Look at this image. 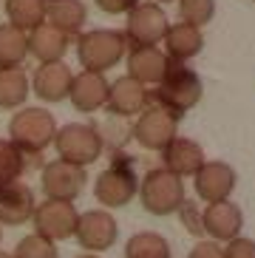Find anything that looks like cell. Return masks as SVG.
I'll return each instance as SVG.
<instances>
[{
  "mask_svg": "<svg viewBox=\"0 0 255 258\" xmlns=\"http://www.w3.org/2000/svg\"><path fill=\"white\" fill-rule=\"evenodd\" d=\"M77 244L88 252H102V250H111L113 241H116V219H113L108 210H85L80 213L77 219Z\"/></svg>",
  "mask_w": 255,
  "mask_h": 258,
  "instance_id": "7c38bea8",
  "label": "cell"
},
{
  "mask_svg": "<svg viewBox=\"0 0 255 258\" xmlns=\"http://www.w3.org/2000/svg\"><path fill=\"white\" fill-rule=\"evenodd\" d=\"M128 40L116 29H91L77 34V60L83 71L105 74L108 69L119 66L128 54Z\"/></svg>",
  "mask_w": 255,
  "mask_h": 258,
  "instance_id": "6da1fadb",
  "label": "cell"
},
{
  "mask_svg": "<svg viewBox=\"0 0 255 258\" xmlns=\"http://www.w3.org/2000/svg\"><path fill=\"white\" fill-rule=\"evenodd\" d=\"M54 137H57V122L45 108H20L9 119V142H15L23 153L40 156L48 145H54Z\"/></svg>",
  "mask_w": 255,
  "mask_h": 258,
  "instance_id": "277c9868",
  "label": "cell"
},
{
  "mask_svg": "<svg viewBox=\"0 0 255 258\" xmlns=\"http://www.w3.org/2000/svg\"><path fill=\"white\" fill-rule=\"evenodd\" d=\"M97 9H102L105 15H128L139 0H94Z\"/></svg>",
  "mask_w": 255,
  "mask_h": 258,
  "instance_id": "d6a6232c",
  "label": "cell"
},
{
  "mask_svg": "<svg viewBox=\"0 0 255 258\" xmlns=\"http://www.w3.org/2000/svg\"><path fill=\"white\" fill-rule=\"evenodd\" d=\"M179 17L181 23L204 29L216 17V0H179Z\"/></svg>",
  "mask_w": 255,
  "mask_h": 258,
  "instance_id": "83f0119b",
  "label": "cell"
},
{
  "mask_svg": "<svg viewBox=\"0 0 255 258\" xmlns=\"http://www.w3.org/2000/svg\"><path fill=\"white\" fill-rule=\"evenodd\" d=\"M54 148H57V159L71 162V165H80V167H88L102 156L105 139H102V131H97L94 125L68 122V125L57 128Z\"/></svg>",
  "mask_w": 255,
  "mask_h": 258,
  "instance_id": "5b68a950",
  "label": "cell"
},
{
  "mask_svg": "<svg viewBox=\"0 0 255 258\" xmlns=\"http://www.w3.org/2000/svg\"><path fill=\"white\" fill-rule=\"evenodd\" d=\"M202 91L204 88H202L199 74H196L193 69H187L184 62L170 60L165 80L156 85V91L150 94V99H156V105L167 108L170 114H176L181 119V114H187L190 108L199 105Z\"/></svg>",
  "mask_w": 255,
  "mask_h": 258,
  "instance_id": "7a4b0ae2",
  "label": "cell"
},
{
  "mask_svg": "<svg viewBox=\"0 0 255 258\" xmlns=\"http://www.w3.org/2000/svg\"><path fill=\"white\" fill-rule=\"evenodd\" d=\"M187 258H224V247L210 241V238H204V241H199L193 250H190Z\"/></svg>",
  "mask_w": 255,
  "mask_h": 258,
  "instance_id": "1f68e13d",
  "label": "cell"
},
{
  "mask_svg": "<svg viewBox=\"0 0 255 258\" xmlns=\"http://www.w3.org/2000/svg\"><path fill=\"white\" fill-rule=\"evenodd\" d=\"M68 46H71V37L66 31L54 29L51 23H40L34 31H29V54L37 62H60Z\"/></svg>",
  "mask_w": 255,
  "mask_h": 258,
  "instance_id": "44dd1931",
  "label": "cell"
},
{
  "mask_svg": "<svg viewBox=\"0 0 255 258\" xmlns=\"http://www.w3.org/2000/svg\"><path fill=\"white\" fill-rule=\"evenodd\" d=\"M167 12L153 0H139L125 20V40L131 48L139 46H162V40L167 34Z\"/></svg>",
  "mask_w": 255,
  "mask_h": 258,
  "instance_id": "8992f818",
  "label": "cell"
},
{
  "mask_svg": "<svg viewBox=\"0 0 255 258\" xmlns=\"http://www.w3.org/2000/svg\"><path fill=\"white\" fill-rule=\"evenodd\" d=\"M139 193V179L128 165H111L97 176L94 182V199H97L102 210L131 205V199Z\"/></svg>",
  "mask_w": 255,
  "mask_h": 258,
  "instance_id": "ba28073f",
  "label": "cell"
},
{
  "mask_svg": "<svg viewBox=\"0 0 255 258\" xmlns=\"http://www.w3.org/2000/svg\"><path fill=\"white\" fill-rule=\"evenodd\" d=\"M224 258H255V241L252 238H233V241L224 244Z\"/></svg>",
  "mask_w": 255,
  "mask_h": 258,
  "instance_id": "f546056e",
  "label": "cell"
},
{
  "mask_svg": "<svg viewBox=\"0 0 255 258\" xmlns=\"http://www.w3.org/2000/svg\"><path fill=\"white\" fill-rule=\"evenodd\" d=\"M108 80L105 74H97V71H80L71 80V91H68V99L77 111L83 114H94L99 108H105L108 102Z\"/></svg>",
  "mask_w": 255,
  "mask_h": 258,
  "instance_id": "ac0fdd59",
  "label": "cell"
},
{
  "mask_svg": "<svg viewBox=\"0 0 255 258\" xmlns=\"http://www.w3.org/2000/svg\"><path fill=\"white\" fill-rule=\"evenodd\" d=\"M108 108L111 114H116L119 119H128V116H139L145 108L150 105V91L148 85L136 83L134 77H119L108 85Z\"/></svg>",
  "mask_w": 255,
  "mask_h": 258,
  "instance_id": "9a60e30c",
  "label": "cell"
},
{
  "mask_svg": "<svg viewBox=\"0 0 255 258\" xmlns=\"http://www.w3.org/2000/svg\"><path fill=\"white\" fill-rule=\"evenodd\" d=\"M31 159H40V156L23 153L15 142L0 139V184L20 182V176L26 173V167L31 165Z\"/></svg>",
  "mask_w": 255,
  "mask_h": 258,
  "instance_id": "484cf974",
  "label": "cell"
},
{
  "mask_svg": "<svg viewBox=\"0 0 255 258\" xmlns=\"http://www.w3.org/2000/svg\"><path fill=\"white\" fill-rule=\"evenodd\" d=\"M125 258H173L170 244L159 233H136L125 244Z\"/></svg>",
  "mask_w": 255,
  "mask_h": 258,
  "instance_id": "4316f807",
  "label": "cell"
},
{
  "mask_svg": "<svg viewBox=\"0 0 255 258\" xmlns=\"http://www.w3.org/2000/svg\"><path fill=\"white\" fill-rule=\"evenodd\" d=\"M207 162L204 156V148L196 139H187V137H176L165 151H162V167L176 173L179 179L184 176H196V170Z\"/></svg>",
  "mask_w": 255,
  "mask_h": 258,
  "instance_id": "d6986e66",
  "label": "cell"
},
{
  "mask_svg": "<svg viewBox=\"0 0 255 258\" xmlns=\"http://www.w3.org/2000/svg\"><path fill=\"white\" fill-rule=\"evenodd\" d=\"M179 216L184 219V227H187L193 235H204V227H202V210H196L193 202H184V205L179 207Z\"/></svg>",
  "mask_w": 255,
  "mask_h": 258,
  "instance_id": "4dcf8cb0",
  "label": "cell"
},
{
  "mask_svg": "<svg viewBox=\"0 0 255 258\" xmlns=\"http://www.w3.org/2000/svg\"><path fill=\"white\" fill-rule=\"evenodd\" d=\"M176 137H179V116L162 105H148L134 119V139L145 151L162 153Z\"/></svg>",
  "mask_w": 255,
  "mask_h": 258,
  "instance_id": "52a82bcc",
  "label": "cell"
},
{
  "mask_svg": "<svg viewBox=\"0 0 255 258\" xmlns=\"http://www.w3.org/2000/svg\"><path fill=\"white\" fill-rule=\"evenodd\" d=\"M139 202L150 216H173L187 202L184 196V179L165 167H153L139 179Z\"/></svg>",
  "mask_w": 255,
  "mask_h": 258,
  "instance_id": "3957f363",
  "label": "cell"
},
{
  "mask_svg": "<svg viewBox=\"0 0 255 258\" xmlns=\"http://www.w3.org/2000/svg\"><path fill=\"white\" fill-rule=\"evenodd\" d=\"M0 187H3V184H0Z\"/></svg>",
  "mask_w": 255,
  "mask_h": 258,
  "instance_id": "74e56055",
  "label": "cell"
},
{
  "mask_svg": "<svg viewBox=\"0 0 255 258\" xmlns=\"http://www.w3.org/2000/svg\"><path fill=\"white\" fill-rule=\"evenodd\" d=\"M125 66H128V77H134L136 83L150 88V85H159L165 80L170 57L162 51V46H139V48H128Z\"/></svg>",
  "mask_w": 255,
  "mask_h": 258,
  "instance_id": "5bb4252c",
  "label": "cell"
},
{
  "mask_svg": "<svg viewBox=\"0 0 255 258\" xmlns=\"http://www.w3.org/2000/svg\"><path fill=\"white\" fill-rule=\"evenodd\" d=\"M0 238H3V224H0Z\"/></svg>",
  "mask_w": 255,
  "mask_h": 258,
  "instance_id": "8d00e7d4",
  "label": "cell"
},
{
  "mask_svg": "<svg viewBox=\"0 0 255 258\" xmlns=\"http://www.w3.org/2000/svg\"><path fill=\"white\" fill-rule=\"evenodd\" d=\"M88 20V9L83 0H45V23L66 31L68 37H77Z\"/></svg>",
  "mask_w": 255,
  "mask_h": 258,
  "instance_id": "7402d4cb",
  "label": "cell"
},
{
  "mask_svg": "<svg viewBox=\"0 0 255 258\" xmlns=\"http://www.w3.org/2000/svg\"><path fill=\"white\" fill-rule=\"evenodd\" d=\"M74 258H102V255H97V252H83V255H74Z\"/></svg>",
  "mask_w": 255,
  "mask_h": 258,
  "instance_id": "836d02e7",
  "label": "cell"
},
{
  "mask_svg": "<svg viewBox=\"0 0 255 258\" xmlns=\"http://www.w3.org/2000/svg\"><path fill=\"white\" fill-rule=\"evenodd\" d=\"M204 48V34L202 29H196L190 23H170L167 34L162 40V51L176 62H187L193 57H199Z\"/></svg>",
  "mask_w": 255,
  "mask_h": 258,
  "instance_id": "ffe728a7",
  "label": "cell"
},
{
  "mask_svg": "<svg viewBox=\"0 0 255 258\" xmlns=\"http://www.w3.org/2000/svg\"><path fill=\"white\" fill-rule=\"evenodd\" d=\"M9 23L20 31H34L40 23H45V0H3Z\"/></svg>",
  "mask_w": 255,
  "mask_h": 258,
  "instance_id": "d4e9b609",
  "label": "cell"
},
{
  "mask_svg": "<svg viewBox=\"0 0 255 258\" xmlns=\"http://www.w3.org/2000/svg\"><path fill=\"white\" fill-rule=\"evenodd\" d=\"M12 255H15V258H57V255H60V250H57V244L48 241L45 235L31 233V235H26V238L17 241V247H15Z\"/></svg>",
  "mask_w": 255,
  "mask_h": 258,
  "instance_id": "f1b7e54d",
  "label": "cell"
},
{
  "mask_svg": "<svg viewBox=\"0 0 255 258\" xmlns=\"http://www.w3.org/2000/svg\"><path fill=\"white\" fill-rule=\"evenodd\" d=\"M77 213L74 202H54V199H45L43 205L34 207V216H31V224H34V233L45 235L48 241H66V238H74L77 230Z\"/></svg>",
  "mask_w": 255,
  "mask_h": 258,
  "instance_id": "9c48e42d",
  "label": "cell"
},
{
  "mask_svg": "<svg viewBox=\"0 0 255 258\" xmlns=\"http://www.w3.org/2000/svg\"><path fill=\"white\" fill-rule=\"evenodd\" d=\"M71 80H74V71L60 60V62H40L29 83L31 91L43 102H62V99H68Z\"/></svg>",
  "mask_w": 255,
  "mask_h": 258,
  "instance_id": "2e32d148",
  "label": "cell"
},
{
  "mask_svg": "<svg viewBox=\"0 0 255 258\" xmlns=\"http://www.w3.org/2000/svg\"><path fill=\"white\" fill-rule=\"evenodd\" d=\"M235 182L238 176L235 170L227 162L221 159H207L193 176V187H196V196L202 199L204 205H216V202H227L233 196Z\"/></svg>",
  "mask_w": 255,
  "mask_h": 258,
  "instance_id": "8fae6325",
  "label": "cell"
},
{
  "mask_svg": "<svg viewBox=\"0 0 255 258\" xmlns=\"http://www.w3.org/2000/svg\"><path fill=\"white\" fill-rule=\"evenodd\" d=\"M202 227H204V235H210V241L227 244L241 235L244 213L230 199L227 202H216V205H204L202 207Z\"/></svg>",
  "mask_w": 255,
  "mask_h": 258,
  "instance_id": "4fadbf2b",
  "label": "cell"
},
{
  "mask_svg": "<svg viewBox=\"0 0 255 258\" xmlns=\"http://www.w3.org/2000/svg\"><path fill=\"white\" fill-rule=\"evenodd\" d=\"M153 3H159V6H162V3H170V0H153Z\"/></svg>",
  "mask_w": 255,
  "mask_h": 258,
  "instance_id": "d590c367",
  "label": "cell"
},
{
  "mask_svg": "<svg viewBox=\"0 0 255 258\" xmlns=\"http://www.w3.org/2000/svg\"><path fill=\"white\" fill-rule=\"evenodd\" d=\"M252 3H255V0H252Z\"/></svg>",
  "mask_w": 255,
  "mask_h": 258,
  "instance_id": "f35d334b",
  "label": "cell"
},
{
  "mask_svg": "<svg viewBox=\"0 0 255 258\" xmlns=\"http://www.w3.org/2000/svg\"><path fill=\"white\" fill-rule=\"evenodd\" d=\"M0 258H15V255H12V252H3V250H0Z\"/></svg>",
  "mask_w": 255,
  "mask_h": 258,
  "instance_id": "e575fe53",
  "label": "cell"
},
{
  "mask_svg": "<svg viewBox=\"0 0 255 258\" xmlns=\"http://www.w3.org/2000/svg\"><path fill=\"white\" fill-rule=\"evenodd\" d=\"M29 57V34L12 23H0V69H17Z\"/></svg>",
  "mask_w": 255,
  "mask_h": 258,
  "instance_id": "cb8c5ba5",
  "label": "cell"
},
{
  "mask_svg": "<svg viewBox=\"0 0 255 258\" xmlns=\"http://www.w3.org/2000/svg\"><path fill=\"white\" fill-rule=\"evenodd\" d=\"M31 91V83H29V74L23 66L17 69H0V108H23L26 97Z\"/></svg>",
  "mask_w": 255,
  "mask_h": 258,
  "instance_id": "603a6c76",
  "label": "cell"
},
{
  "mask_svg": "<svg viewBox=\"0 0 255 258\" xmlns=\"http://www.w3.org/2000/svg\"><path fill=\"white\" fill-rule=\"evenodd\" d=\"M34 207H37V199L26 182H9L0 187V224L20 227L31 221Z\"/></svg>",
  "mask_w": 255,
  "mask_h": 258,
  "instance_id": "e0dca14e",
  "label": "cell"
},
{
  "mask_svg": "<svg viewBox=\"0 0 255 258\" xmlns=\"http://www.w3.org/2000/svg\"><path fill=\"white\" fill-rule=\"evenodd\" d=\"M85 182H88L85 167L62 162V159L43 165V173H40V184H43L45 199H54V202H74L85 190Z\"/></svg>",
  "mask_w": 255,
  "mask_h": 258,
  "instance_id": "30bf717a",
  "label": "cell"
}]
</instances>
